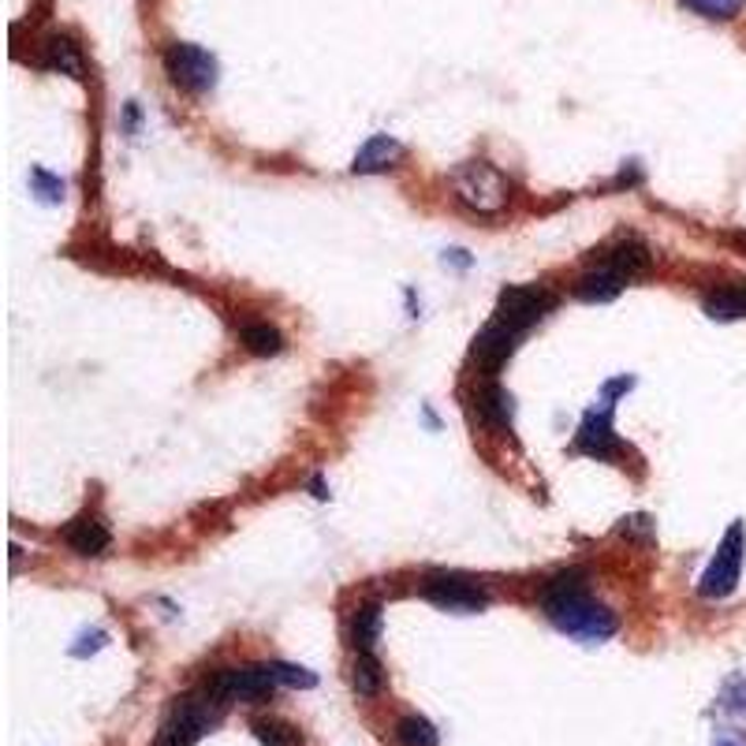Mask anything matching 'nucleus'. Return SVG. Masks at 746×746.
<instances>
[{
	"label": "nucleus",
	"instance_id": "nucleus-1",
	"mask_svg": "<svg viewBox=\"0 0 746 746\" xmlns=\"http://www.w3.org/2000/svg\"><path fill=\"white\" fill-rule=\"evenodd\" d=\"M541 609L549 623L578 643H609L616 635V612L586 594L583 572H560L541 586Z\"/></svg>",
	"mask_w": 746,
	"mask_h": 746
},
{
	"label": "nucleus",
	"instance_id": "nucleus-2",
	"mask_svg": "<svg viewBox=\"0 0 746 746\" xmlns=\"http://www.w3.org/2000/svg\"><path fill=\"white\" fill-rule=\"evenodd\" d=\"M452 191L455 201L467 206L470 213L493 217L507 206L512 191H507V180L500 175L489 161H467L452 172Z\"/></svg>",
	"mask_w": 746,
	"mask_h": 746
},
{
	"label": "nucleus",
	"instance_id": "nucleus-3",
	"mask_svg": "<svg viewBox=\"0 0 746 746\" xmlns=\"http://www.w3.org/2000/svg\"><path fill=\"white\" fill-rule=\"evenodd\" d=\"M743 557H746V534L743 523H732L724 534V541L717 546V557L709 560V567L698 578V594L709 597V601H721V597L735 594L743 575Z\"/></svg>",
	"mask_w": 746,
	"mask_h": 746
},
{
	"label": "nucleus",
	"instance_id": "nucleus-4",
	"mask_svg": "<svg viewBox=\"0 0 746 746\" xmlns=\"http://www.w3.org/2000/svg\"><path fill=\"white\" fill-rule=\"evenodd\" d=\"M280 687L277 675L269 672V664H243V669H224L206 683V695L217 706L228 701H266Z\"/></svg>",
	"mask_w": 746,
	"mask_h": 746
},
{
	"label": "nucleus",
	"instance_id": "nucleus-5",
	"mask_svg": "<svg viewBox=\"0 0 746 746\" xmlns=\"http://www.w3.org/2000/svg\"><path fill=\"white\" fill-rule=\"evenodd\" d=\"M217 701L201 690V698H183L175 701L169 721L157 732V746H195L201 735L209 732V724L217 721Z\"/></svg>",
	"mask_w": 746,
	"mask_h": 746
},
{
	"label": "nucleus",
	"instance_id": "nucleus-6",
	"mask_svg": "<svg viewBox=\"0 0 746 746\" xmlns=\"http://www.w3.org/2000/svg\"><path fill=\"white\" fill-rule=\"evenodd\" d=\"M423 597H426V601H433L437 609H448V612H481V609H489V590H486V586H481L478 578L452 575V572L426 575Z\"/></svg>",
	"mask_w": 746,
	"mask_h": 746
},
{
	"label": "nucleus",
	"instance_id": "nucleus-7",
	"mask_svg": "<svg viewBox=\"0 0 746 746\" xmlns=\"http://www.w3.org/2000/svg\"><path fill=\"white\" fill-rule=\"evenodd\" d=\"M164 72L175 86L191 94H206L217 83V60L213 52H206L201 46H187V41H175L164 49Z\"/></svg>",
	"mask_w": 746,
	"mask_h": 746
},
{
	"label": "nucleus",
	"instance_id": "nucleus-8",
	"mask_svg": "<svg viewBox=\"0 0 746 746\" xmlns=\"http://www.w3.org/2000/svg\"><path fill=\"white\" fill-rule=\"evenodd\" d=\"M552 310V292L538 284H515L504 288L497 298V321H504L507 329L523 332L530 329L534 321H541Z\"/></svg>",
	"mask_w": 746,
	"mask_h": 746
},
{
	"label": "nucleus",
	"instance_id": "nucleus-9",
	"mask_svg": "<svg viewBox=\"0 0 746 746\" xmlns=\"http://www.w3.org/2000/svg\"><path fill=\"white\" fill-rule=\"evenodd\" d=\"M612 403L609 396H601V403H594L583 415V426L575 433V448L590 460H616L620 455V437L612 429Z\"/></svg>",
	"mask_w": 746,
	"mask_h": 746
},
{
	"label": "nucleus",
	"instance_id": "nucleus-10",
	"mask_svg": "<svg viewBox=\"0 0 746 746\" xmlns=\"http://www.w3.org/2000/svg\"><path fill=\"white\" fill-rule=\"evenodd\" d=\"M515 340H519V332L507 329L504 321H493V325H486V329H481L478 337H474L470 358H474V363H478L486 374H497L500 366H504L507 358H512Z\"/></svg>",
	"mask_w": 746,
	"mask_h": 746
},
{
	"label": "nucleus",
	"instance_id": "nucleus-11",
	"mask_svg": "<svg viewBox=\"0 0 746 746\" xmlns=\"http://www.w3.org/2000/svg\"><path fill=\"white\" fill-rule=\"evenodd\" d=\"M64 541L78 552V557H101V552L109 549L112 534L98 515L86 512V515H78V519H72L64 526Z\"/></svg>",
	"mask_w": 746,
	"mask_h": 746
},
{
	"label": "nucleus",
	"instance_id": "nucleus-12",
	"mask_svg": "<svg viewBox=\"0 0 746 746\" xmlns=\"http://www.w3.org/2000/svg\"><path fill=\"white\" fill-rule=\"evenodd\" d=\"M601 269H612V273H620L623 280L646 273V269H649V247L643 240L612 243L609 250H601Z\"/></svg>",
	"mask_w": 746,
	"mask_h": 746
},
{
	"label": "nucleus",
	"instance_id": "nucleus-13",
	"mask_svg": "<svg viewBox=\"0 0 746 746\" xmlns=\"http://www.w3.org/2000/svg\"><path fill=\"white\" fill-rule=\"evenodd\" d=\"M400 157H403V146H400L392 135H370L363 146H358L355 164H351V169H355V172H363V175H370V172H384V169H392V164H396Z\"/></svg>",
	"mask_w": 746,
	"mask_h": 746
},
{
	"label": "nucleus",
	"instance_id": "nucleus-14",
	"mask_svg": "<svg viewBox=\"0 0 746 746\" xmlns=\"http://www.w3.org/2000/svg\"><path fill=\"white\" fill-rule=\"evenodd\" d=\"M474 411H478L481 423L493 426V429H507V426H512V418H515L512 396H507V392L500 389V384H493V381H486L478 392H474Z\"/></svg>",
	"mask_w": 746,
	"mask_h": 746
},
{
	"label": "nucleus",
	"instance_id": "nucleus-15",
	"mask_svg": "<svg viewBox=\"0 0 746 746\" xmlns=\"http://www.w3.org/2000/svg\"><path fill=\"white\" fill-rule=\"evenodd\" d=\"M351 687L358 698H377L384 687V669L374 657V649H358L355 664H351Z\"/></svg>",
	"mask_w": 746,
	"mask_h": 746
},
{
	"label": "nucleus",
	"instance_id": "nucleus-16",
	"mask_svg": "<svg viewBox=\"0 0 746 746\" xmlns=\"http://www.w3.org/2000/svg\"><path fill=\"white\" fill-rule=\"evenodd\" d=\"M381 627H384V612L377 601H366L355 609V616H351V646L355 649H374L377 638H381Z\"/></svg>",
	"mask_w": 746,
	"mask_h": 746
},
{
	"label": "nucleus",
	"instance_id": "nucleus-17",
	"mask_svg": "<svg viewBox=\"0 0 746 746\" xmlns=\"http://www.w3.org/2000/svg\"><path fill=\"white\" fill-rule=\"evenodd\" d=\"M620 292H623V277L612 273V269H594V273L578 277L575 284V295L583 303H612Z\"/></svg>",
	"mask_w": 746,
	"mask_h": 746
},
{
	"label": "nucleus",
	"instance_id": "nucleus-18",
	"mask_svg": "<svg viewBox=\"0 0 746 746\" xmlns=\"http://www.w3.org/2000/svg\"><path fill=\"white\" fill-rule=\"evenodd\" d=\"M46 68L52 72L68 75V78H86V64H83V52L72 38H49L46 41Z\"/></svg>",
	"mask_w": 746,
	"mask_h": 746
},
{
	"label": "nucleus",
	"instance_id": "nucleus-19",
	"mask_svg": "<svg viewBox=\"0 0 746 746\" xmlns=\"http://www.w3.org/2000/svg\"><path fill=\"white\" fill-rule=\"evenodd\" d=\"M706 314L713 321H739L746 318V288H721V292H709L706 295Z\"/></svg>",
	"mask_w": 746,
	"mask_h": 746
},
{
	"label": "nucleus",
	"instance_id": "nucleus-20",
	"mask_svg": "<svg viewBox=\"0 0 746 746\" xmlns=\"http://www.w3.org/2000/svg\"><path fill=\"white\" fill-rule=\"evenodd\" d=\"M240 340H243V347H247L250 355H280V347H284L280 332L273 329V325H266V321L243 325V329H240Z\"/></svg>",
	"mask_w": 746,
	"mask_h": 746
},
{
	"label": "nucleus",
	"instance_id": "nucleus-21",
	"mask_svg": "<svg viewBox=\"0 0 746 746\" xmlns=\"http://www.w3.org/2000/svg\"><path fill=\"white\" fill-rule=\"evenodd\" d=\"M396 739L400 746H437V727L426 721V717H403L396 724Z\"/></svg>",
	"mask_w": 746,
	"mask_h": 746
},
{
	"label": "nucleus",
	"instance_id": "nucleus-22",
	"mask_svg": "<svg viewBox=\"0 0 746 746\" xmlns=\"http://www.w3.org/2000/svg\"><path fill=\"white\" fill-rule=\"evenodd\" d=\"M683 4L690 8V12H698V15H706V20H735V15L743 12V4L746 0H683Z\"/></svg>",
	"mask_w": 746,
	"mask_h": 746
},
{
	"label": "nucleus",
	"instance_id": "nucleus-23",
	"mask_svg": "<svg viewBox=\"0 0 746 746\" xmlns=\"http://www.w3.org/2000/svg\"><path fill=\"white\" fill-rule=\"evenodd\" d=\"M30 191L38 195V201H46V206L64 201V180L46 172V169H30Z\"/></svg>",
	"mask_w": 746,
	"mask_h": 746
},
{
	"label": "nucleus",
	"instance_id": "nucleus-24",
	"mask_svg": "<svg viewBox=\"0 0 746 746\" xmlns=\"http://www.w3.org/2000/svg\"><path fill=\"white\" fill-rule=\"evenodd\" d=\"M254 735H258L261 746H295L298 732L288 727L284 721H254Z\"/></svg>",
	"mask_w": 746,
	"mask_h": 746
},
{
	"label": "nucleus",
	"instance_id": "nucleus-25",
	"mask_svg": "<svg viewBox=\"0 0 746 746\" xmlns=\"http://www.w3.org/2000/svg\"><path fill=\"white\" fill-rule=\"evenodd\" d=\"M269 672L277 675L280 687H314L318 683V675H314L310 669H298V664H284V661H273L269 664Z\"/></svg>",
	"mask_w": 746,
	"mask_h": 746
},
{
	"label": "nucleus",
	"instance_id": "nucleus-26",
	"mask_svg": "<svg viewBox=\"0 0 746 746\" xmlns=\"http://www.w3.org/2000/svg\"><path fill=\"white\" fill-rule=\"evenodd\" d=\"M721 706L727 709V713H746V680L743 675H732V680L724 683Z\"/></svg>",
	"mask_w": 746,
	"mask_h": 746
},
{
	"label": "nucleus",
	"instance_id": "nucleus-27",
	"mask_svg": "<svg viewBox=\"0 0 746 746\" xmlns=\"http://www.w3.org/2000/svg\"><path fill=\"white\" fill-rule=\"evenodd\" d=\"M105 643H109V635H105V631H90V635L78 638V646H72V653H75V657L98 653V649H101Z\"/></svg>",
	"mask_w": 746,
	"mask_h": 746
},
{
	"label": "nucleus",
	"instance_id": "nucleus-28",
	"mask_svg": "<svg viewBox=\"0 0 746 746\" xmlns=\"http://www.w3.org/2000/svg\"><path fill=\"white\" fill-rule=\"evenodd\" d=\"M713 746H746V735L743 732H721L713 739Z\"/></svg>",
	"mask_w": 746,
	"mask_h": 746
},
{
	"label": "nucleus",
	"instance_id": "nucleus-29",
	"mask_svg": "<svg viewBox=\"0 0 746 746\" xmlns=\"http://www.w3.org/2000/svg\"><path fill=\"white\" fill-rule=\"evenodd\" d=\"M448 258H452V261H455V266H470L467 250H452V254H448Z\"/></svg>",
	"mask_w": 746,
	"mask_h": 746
},
{
	"label": "nucleus",
	"instance_id": "nucleus-30",
	"mask_svg": "<svg viewBox=\"0 0 746 746\" xmlns=\"http://www.w3.org/2000/svg\"><path fill=\"white\" fill-rule=\"evenodd\" d=\"M314 497H318V500H329V489H325V481H321V478H314Z\"/></svg>",
	"mask_w": 746,
	"mask_h": 746
},
{
	"label": "nucleus",
	"instance_id": "nucleus-31",
	"mask_svg": "<svg viewBox=\"0 0 746 746\" xmlns=\"http://www.w3.org/2000/svg\"><path fill=\"white\" fill-rule=\"evenodd\" d=\"M743 288H746V284H743Z\"/></svg>",
	"mask_w": 746,
	"mask_h": 746
}]
</instances>
